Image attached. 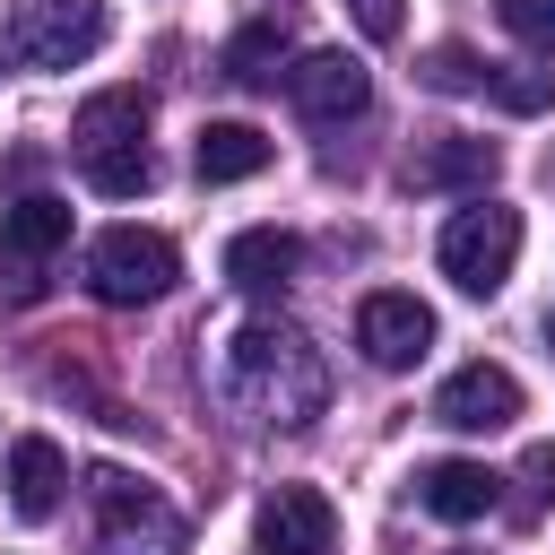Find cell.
Returning a JSON list of instances; mask_svg holds the SVG:
<instances>
[{"label":"cell","instance_id":"20","mask_svg":"<svg viewBox=\"0 0 555 555\" xmlns=\"http://www.w3.org/2000/svg\"><path fill=\"white\" fill-rule=\"evenodd\" d=\"M425 87H434V95H477V87H486V61H477L468 43H434V52H425Z\"/></svg>","mask_w":555,"mask_h":555},{"label":"cell","instance_id":"13","mask_svg":"<svg viewBox=\"0 0 555 555\" xmlns=\"http://www.w3.org/2000/svg\"><path fill=\"white\" fill-rule=\"evenodd\" d=\"M69 147H78V156L147 147V95H139V87H104V95H87L78 121H69Z\"/></svg>","mask_w":555,"mask_h":555},{"label":"cell","instance_id":"5","mask_svg":"<svg viewBox=\"0 0 555 555\" xmlns=\"http://www.w3.org/2000/svg\"><path fill=\"white\" fill-rule=\"evenodd\" d=\"M104 35H113L104 0H26L17 26H9V61H26V69H78V61L104 52Z\"/></svg>","mask_w":555,"mask_h":555},{"label":"cell","instance_id":"9","mask_svg":"<svg viewBox=\"0 0 555 555\" xmlns=\"http://www.w3.org/2000/svg\"><path fill=\"white\" fill-rule=\"evenodd\" d=\"M520 416V382L503 373V364H460L442 390H434V425H451V434H494V425H512Z\"/></svg>","mask_w":555,"mask_h":555},{"label":"cell","instance_id":"14","mask_svg":"<svg viewBox=\"0 0 555 555\" xmlns=\"http://www.w3.org/2000/svg\"><path fill=\"white\" fill-rule=\"evenodd\" d=\"M61 486H69L61 442L17 434V442H9V503H17V520H52V512H61Z\"/></svg>","mask_w":555,"mask_h":555},{"label":"cell","instance_id":"11","mask_svg":"<svg viewBox=\"0 0 555 555\" xmlns=\"http://www.w3.org/2000/svg\"><path fill=\"white\" fill-rule=\"evenodd\" d=\"M295 269H304V243H295L286 225H243V234L225 243V278H234L243 295H286Z\"/></svg>","mask_w":555,"mask_h":555},{"label":"cell","instance_id":"16","mask_svg":"<svg viewBox=\"0 0 555 555\" xmlns=\"http://www.w3.org/2000/svg\"><path fill=\"white\" fill-rule=\"evenodd\" d=\"M191 165H199V182H251L269 165V139L251 121H208L199 147H191Z\"/></svg>","mask_w":555,"mask_h":555},{"label":"cell","instance_id":"17","mask_svg":"<svg viewBox=\"0 0 555 555\" xmlns=\"http://www.w3.org/2000/svg\"><path fill=\"white\" fill-rule=\"evenodd\" d=\"M278 61H286V26H278V17H251V26L225 43V78H234V87H269Z\"/></svg>","mask_w":555,"mask_h":555},{"label":"cell","instance_id":"22","mask_svg":"<svg viewBox=\"0 0 555 555\" xmlns=\"http://www.w3.org/2000/svg\"><path fill=\"white\" fill-rule=\"evenodd\" d=\"M347 17H356V26H364V35H373V43H390V35H399V17H408V9H399V0H347Z\"/></svg>","mask_w":555,"mask_h":555},{"label":"cell","instance_id":"18","mask_svg":"<svg viewBox=\"0 0 555 555\" xmlns=\"http://www.w3.org/2000/svg\"><path fill=\"white\" fill-rule=\"evenodd\" d=\"M78 173H87V191H104V199H139V191H156V156H147V147L78 156Z\"/></svg>","mask_w":555,"mask_h":555},{"label":"cell","instance_id":"19","mask_svg":"<svg viewBox=\"0 0 555 555\" xmlns=\"http://www.w3.org/2000/svg\"><path fill=\"white\" fill-rule=\"evenodd\" d=\"M486 95H494L503 113H520V121H529V113H546V104H555V78H546V69H512V61H486Z\"/></svg>","mask_w":555,"mask_h":555},{"label":"cell","instance_id":"10","mask_svg":"<svg viewBox=\"0 0 555 555\" xmlns=\"http://www.w3.org/2000/svg\"><path fill=\"white\" fill-rule=\"evenodd\" d=\"M494 173H503V147H494V139H468V130H442V139H425V147L408 156V182H416V191H477V199H486Z\"/></svg>","mask_w":555,"mask_h":555},{"label":"cell","instance_id":"7","mask_svg":"<svg viewBox=\"0 0 555 555\" xmlns=\"http://www.w3.org/2000/svg\"><path fill=\"white\" fill-rule=\"evenodd\" d=\"M286 104H295L304 121H356V113L373 104V78H364L356 52H304V61L286 69Z\"/></svg>","mask_w":555,"mask_h":555},{"label":"cell","instance_id":"4","mask_svg":"<svg viewBox=\"0 0 555 555\" xmlns=\"http://www.w3.org/2000/svg\"><path fill=\"white\" fill-rule=\"evenodd\" d=\"M104 529H95V555H182V512L147 486V477H121V468H95L87 477Z\"/></svg>","mask_w":555,"mask_h":555},{"label":"cell","instance_id":"3","mask_svg":"<svg viewBox=\"0 0 555 555\" xmlns=\"http://www.w3.org/2000/svg\"><path fill=\"white\" fill-rule=\"evenodd\" d=\"M434 260H442V278H451L460 295H503V278H512V260H520V208H503V199L460 208V217L442 225Z\"/></svg>","mask_w":555,"mask_h":555},{"label":"cell","instance_id":"2","mask_svg":"<svg viewBox=\"0 0 555 555\" xmlns=\"http://www.w3.org/2000/svg\"><path fill=\"white\" fill-rule=\"evenodd\" d=\"M87 295L95 304H156V295H173V278H182V251L165 243V234H147V225H104L95 243H87Z\"/></svg>","mask_w":555,"mask_h":555},{"label":"cell","instance_id":"24","mask_svg":"<svg viewBox=\"0 0 555 555\" xmlns=\"http://www.w3.org/2000/svg\"><path fill=\"white\" fill-rule=\"evenodd\" d=\"M0 78H9V43H0Z\"/></svg>","mask_w":555,"mask_h":555},{"label":"cell","instance_id":"23","mask_svg":"<svg viewBox=\"0 0 555 555\" xmlns=\"http://www.w3.org/2000/svg\"><path fill=\"white\" fill-rule=\"evenodd\" d=\"M520 477H529L538 494H555V442H529V460H520Z\"/></svg>","mask_w":555,"mask_h":555},{"label":"cell","instance_id":"6","mask_svg":"<svg viewBox=\"0 0 555 555\" xmlns=\"http://www.w3.org/2000/svg\"><path fill=\"white\" fill-rule=\"evenodd\" d=\"M251 538H260V555H338V512L321 486H278L251 512Z\"/></svg>","mask_w":555,"mask_h":555},{"label":"cell","instance_id":"21","mask_svg":"<svg viewBox=\"0 0 555 555\" xmlns=\"http://www.w3.org/2000/svg\"><path fill=\"white\" fill-rule=\"evenodd\" d=\"M503 9V26L529 43V52H555V0H494Z\"/></svg>","mask_w":555,"mask_h":555},{"label":"cell","instance_id":"8","mask_svg":"<svg viewBox=\"0 0 555 555\" xmlns=\"http://www.w3.org/2000/svg\"><path fill=\"white\" fill-rule=\"evenodd\" d=\"M356 347H364L382 373H399V364H416V356L434 347V312H425L416 295L382 286V295H364V304H356Z\"/></svg>","mask_w":555,"mask_h":555},{"label":"cell","instance_id":"15","mask_svg":"<svg viewBox=\"0 0 555 555\" xmlns=\"http://www.w3.org/2000/svg\"><path fill=\"white\" fill-rule=\"evenodd\" d=\"M61 243H69V199L26 191V199H9V208H0V251L43 260V251H61Z\"/></svg>","mask_w":555,"mask_h":555},{"label":"cell","instance_id":"1","mask_svg":"<svg viewBox=\"0 0 555 555\" xmlns=\"http://www.w3.org/2000/svg\"><path fill=\"white\" fill-rule=\"evenodd\" d=\"M208 390H217V408L243 416V425H312V416L330 408V364H321V347H312L295 321L251 312V321L225 330Z\"/></svg>","mask_w":555,"mask_h":555},{"label":"cell","instance_id":"12","mask_svg":"<svg viewBox=\"0 0 555 555\" xmlns=\"http://www.w3.org/2000/svg\"><path fill=\"white\" fill-rule=\"evenodd\" d=\"M494 468L486 460H425L416 468V503L434 512V520H486L494 512Z\"/></svg>","mask_w":555,"mask_h":555}]
</instances>
